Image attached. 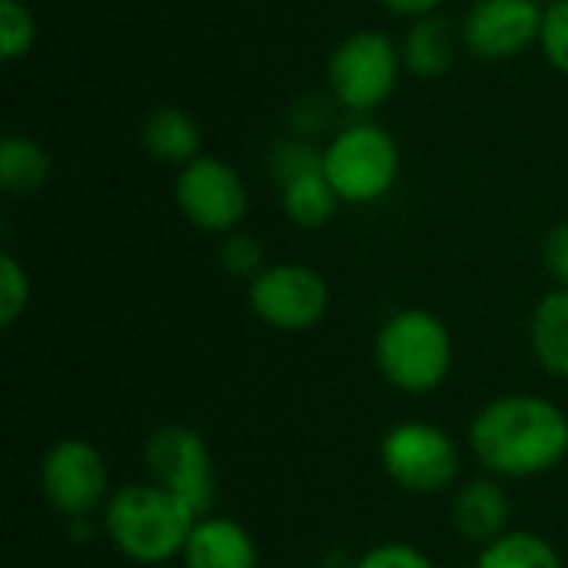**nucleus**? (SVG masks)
<instances>
[{"label":"nucleus","instance_id":"obj_1","mask_svg":"<svg viewBox=\"0 0 568 568\" xmlns=\"http://www.w3.org/2000/svg\"><path fill=\"white\" fill-rule=\"evenodd\" d=\"M469 446L496 476H542L568 456V416L546 396H499L473 416Z\"/></svg>","mask_w":568,"mask_h":568},{"label":"nucleus","instance_id":"obj_2","mask_svg":"<svg viewBox=\"0 0 568 568\" xmlns=\"http://www.w3.org/2000/svg\"><path fill=\"white\" fill-rule=\"evenodd\" d=\"M200 516L170 489L156 483L123 486L106 499L103 526L120 556L140 566L170 562L183 556Z\"/></svg>","mask_w":568,"mask_h":568},{"label":"nucleus","instance_id":"obj_3","mask_svg":"<svg viewBox=\"0 0 568 568\" xmlns=\"http://www.w3.org/2000/svg\"><path fill=\"white\" fill-rule=\"evenodd\" d=\"M376 363L399 393L429 396L453 373V336L436 313L399 310L376 336Z\"/></svg>","mask_w":568,"mask_h":568},{"label":"nucleus","instance_id":"obj_4","mask_svg":"<svg viewBox=\"0 0 568 568\" xmlns=\"http://www.w3.org/2000/svg\"><path fill=\"white\" fill-rule=\"evenodd\" d=\"M323 173L343 203H376L399 180V143L379 123H349L323 150Z\"/></svg>","mask_w":568,"mask_h":568},{"label":"nucleus","instance_id":"obj_5","mask_svg":"<svg viewBox=\"0 0 568 568\" xmlns=\"http://www.w3.org/2000/svg\"><path fill=\"white\" fill-rule=\"evenodd\" d=\"M403 50L383 30H356L329 57L333 100L353 113H373L399 83Z\"/></svg>","mask_w":568,"mask_h":568},{"label":"nucleus","instance_id":"obj_6","mask_svg":"<svg viewBox=\"0 0 568 568\" xmlns=\"http://www.w3.org/2000/svg\"><path fill=\"white\" fill-rule=\"evenodd\" d=\"M386 476L416 496H436L459 476V449L453 436L433 423H396L379 446Z\"/></svg>","mask_w":568,"mask_h":568},{"label":"nucleus","instance_id":"obj_7","mask_svg":"<svg viewBox=\"0 0 568 568\" xmlns=\"http://www.w3.org/2000/svg\"><path fill=\"white\" fill-rule=\"evenodd\" d=\"M143 463L150 483L176 493L200 519L210 516L216 503V479H213V456L206 439L190 426H160L150 433L143 446Z\"/></svg>","mask_w":568,"mask_h":568},{"label":"nucleus","instance_id":"obj_8","mask_svg":"<svg viewBox=\"0 0 568 568\" xmlns=\"http://www.w3.org/2000/svg\"><path fill=\"white\" fill-rule=\"evenodd\" d=\"M173 196H176L180 213L196 230L213 233V236H226V233L240 230L246 206H250V193H246L240 170L233 163H226L220 156H206V153H200L196 160L180 166Z\"/></svg>","mask_w":568,"mask_h":568},{"label":"nucleus","instance_id":"obj_9","mask_svg":"<svg viewBox=\"0 0 568 568\" xmlns=\"http://www.w3.org/2000/svg\"><path fill=\"white\" fill-rule=\"evenodd\" d=\"M250 310L280 333H303L326 316L329 286L306 263H273L250 283Z\"/></svg>","mask_w":568,"mask_h":568},{"label":"nucleus","instance_id":"obj_10","mask_svg":"<svg viewBox=\"0 0 568 568\" xmlns=\"http://www.w3.org/2000/svg\"><path fill=\"white\" fill-rule=\"evenodd\" d=\"M43 499L67 519H87L106 506L110 473L97 446L87 439H60L40 459Z\"/></svg>","mask_w":568,"mask_h":568},{"label":"nucleus","instance_id":"obj_11","mask_svg":"<svg viewBox=\"0 0 568 568\" xmlns=\"http://www.w3.org/2000/svg\"><path fill=\"white\" fill-rule=\"evenodd\" d=\"M539 0H476L463 20V43L483 60H513L542 37Z\"/></svg>","mask_w":568,"mask_h":568},{"label":"nucleus","instance_id":"obj_12","mask_svg":"<svg viewBox=\"0 0 568 568\" xmlns=\"http://www.w3.org/2000/svg\"><path fill=\"white\" fill-rule=\"evenodd\" d=\"M186 568H260V549L253 536L220 516H203L183 549Z\"/></svg>","mask_w":568,"mask_h":568},{"label":"nucleus","instance_id":"obj_13","mask_svg":"<svg viewBox=\"0 0 568 568\" xmlns=\"http://www.w3.org/2000/svg\"><path fill=\"white\" fill-rule=\"evenodd\" d=\"M509 496L493 479H473L453 499V526L469 542H496L509 526Z\"/></svg>","mask_w":568,"mask_h":568},{"label":"nucleus","instance_id":"obj_14","mask_svg":"<svg viewBox=\"0 0 568 568\" xmlns=\"http://www.w3.org/2000/svg\"><path fill=\"white\" fill-rule=\"evenodd\" d=\"M140 143L153 160L186 166L190 160L200 156L203 136H200V123L186 110L156 106L140 126Z\"/></svg>","mask_w":568,"mask_h":568},{"label":"nucleus","instance_id":"obj_15","mask_svg":"<svg viewBox=\"0 0 568 568\" xmlns=\"http://www.w3.org/2000/svg\"><path fill=\"white\" fill-rule=\"evenodd\" d=\"M456 63V33L439 13L413 20L403 40V67L423 80L443 77Z\"/></svg>","mask_w":568,"mask_h":568},{"label":"nucleus","instance_id":"obj_16","mask_svg":"<svg viewBox=\"0 0 568 568\" xmlns=\"http://www.w3.org/2000/svg\"><path fill=\"white\" fill-rule=\"evenodd\" d=\"M529 339L536 359L552 373L568 379V286H559L539 300L529 323Z\"/></svg>","mask_w":568,"mask_h":568},{"label":"nucleus","instance_id":"obj_17","mask_svg":"<svg viewBox=\"0 0 568 568\" xmlns=\"http://www.w3.org/2000/svg\"><path fill=\"white\" fill-rule=\"evenodd\" d=\"M53 160L50 153L23 136V133H7L0 140V186L13 196H27L37 193L47 180H50Z\"/></svg>","mask_w":568,"mask_h":568},{"label":"nucleus","instance_id":"obj_18","mask_svg":"<svg viewBox=\"0 0 568 568\" xmlns=\"http://www.w3.org/2000/svg\"><path fill=\"white\" fill-rule=\"evenodd\" d=\"M283 193V213L303 226V230H320L333 220L336 206L343 203L333 190V183L326 180V173H306V176H296L290 183L280 186Z\"/></svg>","mask_w":568,"mask_h":568},{"label":"nucleus","instance_id":"obj_19","mask_svg":"<svg viewBox=\"0 0 568 568\" xmlns=\"http://www.w3.org/2000/svg\"><path fill=\"white\" fill-rule=\"evenodd\" d=\"M476 568H562V559L549 539L516 529L483 546Z\"/></svg>","mask_w":568,"mask_h":568},{"label":"nucleus","instance_id":"obj_20","mask_svg":"<svg viewBox=\"0 0 568 568\" xmlns=\"http://www.w3.org/2000/svg\"><path fill=\"white\" fill-rule=\"evenodd\" d=\"M37 43V20L23 0H0V57L7 63L27 57Z\"/></svg>","mask_w":568,"mask_h":568},{"label":"nucleus","instance_id":"obj_21","mask_svg":"<svg viewBox=\"0 0 568 568\" xmlns=\"http://www.w3.org/2000/svg\"><path fill=\"white\" fill-rule=\"evenodd\" d=\"M220 263L223 270L233 276V280H256L270 263H266V246L263 240H256L253 233H243V230H233L223 236L220 243Z\"/></svg>","mask_w":568,"mask_h":568},{"label":"nucleus","instance_id":"obj_22","mask_svg":"<svg viewBox=\"0 0 568 568\" xmlns=\"http://www.w3.org/2000/svg\"><path fill=\"white\" fill-rule=\"evenodd\" d=\"M30 303V276L13 253H0V326H13Z\"/></svg>","mask_w":568,"mask_h":568},{"label":"nucleus","instance_id":"obj_23","mask_svg":"<svg viewBox=\"0 0 568 568\" xmlns=\"http://www.w3.org/2000/svg\"><path fill=\"white\" fill-rule=\"evenodd\" d=\"M270 170H273V176L280 180V186L290 183V180H296V176L320 173V170H323V150H316V146L303 143V140H286V143H280V146L273 150Z\"/></svg>","mask_w":568,"mask_h":568},{"label":"nucleus","instance_id":"obj_24","mask_svg":"<svg viewBox=\"0 0 568 568\" xmlns=\"http://www.w3.org/2000/svg\"><path fill=\"white\" fill-rule=\"evenodd\" d=\"M539 47L546 60L568 77V0H552L546 3V20H542V37Z\"/></svg>","mask_w":568,"mask_h":568},{"label":"nucleus","instance_id":"obj_25","mask_svg":"<svg viewBox=\"0 0 568 568\" xmlns=\"http://www.w3.org/2000/svg\"><path fill=\"white\" fill-rule=\"evenodd\" d=\"M356 568H433V562L406 542H386V546L369 549L356 562Z\"/></svg>","mask_w":568,"mask_h":568},{"label":"nucleus","instance_id":"obj_26","mask_svg":"<svg viewBox=\"0 0 568 568\" xmlns=\"http://www.w3.org/2000/svg\"><path fill=\"white\" fill-rule=\"evenodd\" d=\"M546 270L559 286H568V220L559 223L546 240Z\"/></svg>","mask_w":568,"mask_h":568},{"label":"nucleus","instance_id":"obj_27","mask_svg":"<svg viewBox=\"0 0 568 568\" xmlns=\"http://www.w3.org/2000/svg\"><path fill=\"white\" fill-rule=\"evenodd\" d=\"M386 10H393L396 17H409V20H419V17H429L443 7V0H379Z\"/></svg>","mask_w":568,"mask_h":568},{"label":"nucleus","instance_id":"obj_28","mask_svg":"<svg viewBox=\"0 0 568 568\" xmlns=\"http://www.w3.org/2000/svg\"><path fill=\"white\" fill-rule=\"evenodd\" d=\"M310 568H333V566H310Z\"/></svg>","mask_w":568,"mask_h":568},{"label":"nucleus","instance_id":"obj_29","mask_svg":"<svg viewBox=\"0 0 568 568\" xmlns=\"http://www.w3.org/2000/svg\"><path fill=\"white\" fill-rule=\"evenodd\" d=\"M456 568H476V566H456Z\"/></svg>","mask_w":568,"mask_h":568},{"label":"nucleus","instance_id":"obj_30","mask_svg":"<svg viewBox=\"0 0 568 568\" xmlns=\"http://www.w3.org/2000/svg\"><path fill=\"white\" fill-rule=\"evenodd\" d=\"M539 3H552V0H539Z\"/></svg>","mask_w":568,"mask_h":568}]
</instances>
